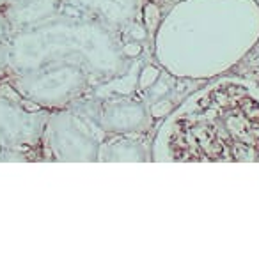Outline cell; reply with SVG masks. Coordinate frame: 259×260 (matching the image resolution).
<instances>
[{"instance_id": "cell-1", "label": "cell", "mask_w": 259, "mask_h": 260, "mask_svg": "<svg viewBox=\"0 0 259 260\" xmlns=\"http://www.w3.org/2000/svg\"><path fill=\"white\" fill-rule=\"evenodd\" d=\"M151 154L180 163H259V87L220 78L172 110Z\"/></svg>"}, {"instance_id": "cell-2", "label": "cell", "mask_w": 259, "mask_h": 260, "mask_svg": "<svg viewBox=\"0 0 259 260\" xmlns=\"http://www.w3.org/2000/svg\"><path fill=\"white\" fill-rule=\"evenodd\" d=\"M121 38L105 25L78 14L63 13L38 27L13 32L7 39L6 73H25L57 62L80 64L100 82L131 68L123 55Z\"/></svg>"}, {"instance_id": "cell-3", "label": "cell", "mask_w": 259, "mask_h": 260, "mask_svg": "<svg viewBox=\"0 0 259 260\" xmlns=\"http://www.w3.org/2000/svg\"><path fill=\"white\" fill-rule=\"evenodd\" d=\"M6 87L20 100L39 108H68L91 94L98 80L83 66L57 62L25 73H7Z\"/></svg>"}, {"instance_id": "cell-4", "label": "cell", "mask_w": 259, "mask_h": 260, "mask_svg": "<svg viewBox=\"0 0 259 260\" xmlns=\"http://www.w3.org/2000/svg\"><path fill=\"white\" fill-rule=\"evenodd\" d=\"M105 135L93 122L71 108L50 110L43 149L48 161L59 163H98Z\"/></svg>"}, {"instance_id": "cell-5", "label": "cell", "mask_w": 259, "mask_h": 260, "mask_svg": "<svg viewBox=\"0 0 259 260\" xmlns=\"http://www.w3.org/2000/svg\"><path fill=\"white\" fill-rule=\"evenodd\" d=\"M68 108L85 117L103 135H140L151 122L148 103L135 96L96 98L87 94Z\"/></svg>"}, {"instance_id": "cell-6", "label": "cell", "mask_w": 259, "mask_h": 260, "mask_svg": "<svg viewBox=\"0 0 259 260\" xmlns=\"http://www.w3.org/2000/svg\"><path fill=\"white\" fill-rule=\"evenodd\" d=\"M48 115L50 110L27 103L11 90H0V145L34 151L43 145Z\"/></svg>"}, {"instance_id": "cell-7", "label": "cell", "mask_w": 259, "mask_h": 260, "mask_svg": "<svg viewBox=\"0 0 259 260\" xmlns=\"http://www.w3.org/2000/svg\"><path fill=\"white\" fill-rule=\"evenodd\" d=\"M64 13L85 16L119 34L140 13V0H64Z\"/></svg>"}, {"instance_id": "cell-8", "label": "cell", "mask_w": 259, "mask_h": 260, "mask_svg": "<svg viewBox=\"0 0 259 260\" xmlns=\"http://www.w3.org/2000/svg\"><path fill=\"white\" fill-rule=\"evenodd\" d=\"M64 0H21L16 4H7L0 13L7 20L13 34V32L38 27L59 16L64 13Z\"/></svg>"}, {"instance_id": "cell-9", "label": "cell", "mask_w": 259, "mask_h": 260, "mask_svg": "<svg viewBox=\"0 0 259 260\" xmlns=\"http://www.w3.org/2000/svg\"><path fill=\"white\" fill-rule=\"evenodd\" d=\"M151 151L138 135H105L100 145L98 163H144Z\"/></svg>"}, {"instance_id": "cell-10", "label": "cell", "mask_w": 259, "mask_h": 260, "mask_svg": "<svg viewBox=\"0 0 259 260\" xmlns=\"http://www.w3.org/2000/svg\"><path fill=\"white\" fill-rule=\"evenodd\" d=\"M32 154L34 152L31 149L2 147L0 145V163H31V161H38V157Z\"/></svg>"}, {"instance_id": "cell-11", "label": "cell", "mask_w": 259, "mask_h": 260, "mask_svg": "<svg viewBox=\"0 0 259 260\" xmlns=\"http://www.w3.org/2000/svg\"><path fill=\"white\" fill-rule=\"evenodd\" d=\"M162 76V71L158 69V66H153V64H144L140 66L138 69V78H137V89L140 92H146L149 87H153L158 78Z\"/></svg>"}, {"instance_id": "cell-12", "label": "cell", "mask_w": 259, "mask_h": 260, "mask_svg": "<svg viewBox=\"0 0 259 260\" xmlns=\"http://www.w3.org/2000/svg\"><path fill=\"white\" fill-rule=\"evenodd\" d=\"M176 106L172 105V101L167 100V98H162V100H156L153 103H148V110L151 119H165L172 113V110Z\"/></svg>"}, {"instance_id": "cell-13", "label": "cell", "mask_w": 259, "mask_h": 260, "mask_svg": "<svg viewBox=\"0 0 259 260\" xmlns=\"http://www.w3.org/2000/svg\"><path fill=\"white\" fill-rule=\"evenodd\" d=\"M158 21H160V7L149 0L144 6V27L148 30V34H153L156 30Z\"/></svg>"}, {"instance_id": "cell-14", "label": "cell", "mask_w": 259, "mask_h": 260, "mask_svg": "<svg viewBox=\"0 0 259 260\" xmlns=\"http://www.w3.org/2000/svg\"><path fill=\"white\" fill-rule=\"evenodd\" d=\"M121 52L128 60H138L142 55V43L137 41H123L121 43Z\"/></svg>"}, {"instance_id": "cell-15", "label": "cell", "mask_w": 259, "mask_h": 260, "mask_svg": "<svg viewBox=\"0 0 259 260\" xmlns=\"http://www.w3.org/2000/svg\"><path fill=\"white\" fill-rule=\"evenodd\" d=\"M7 66H9V46L6 41L0 43V73H6Z\"/></svg>"}, {"instance_id": "cell-16", "label": "cell", "mask_w": 259, "mask_h": 260, "mask_svg": "<svg viewBox=\"0 0 259 260\" xmlns=\"http://www.w3.org/2000/svg\"><path fill=\"white\" fill-rule=\"evenodd\" d=\"M11 36V27L7 23V20L4 18V14L0 13V43H6Z\"/></svg>"}, {"instance_id": "cell-17", "label": "cell", "mask_w": 259, "mask_h": 260, "mask_svg": "<svg viewBox=\"0 0 259 260\" xmlns=\"http://www.w3.org/2000/svg\"><path fill=\"white\" fill-rule=\"evenodd\" d=\"M6 6H7V0H0V11H2Z\"/></svg>"}, {"instance_id": "cell-18", "label": "cell", "mask_w": 259, "mask_h": 260, "mask_svg": "<svg viewBox=\"0 0 259 260\" xmlns=\"http://www.w3.org/2000/svg\"><path fill=\"white\" fill-rule=\"evenodd\" d=\"M16 2H21V0H7V4H16Z\"/></svg>"}]
</instances>
